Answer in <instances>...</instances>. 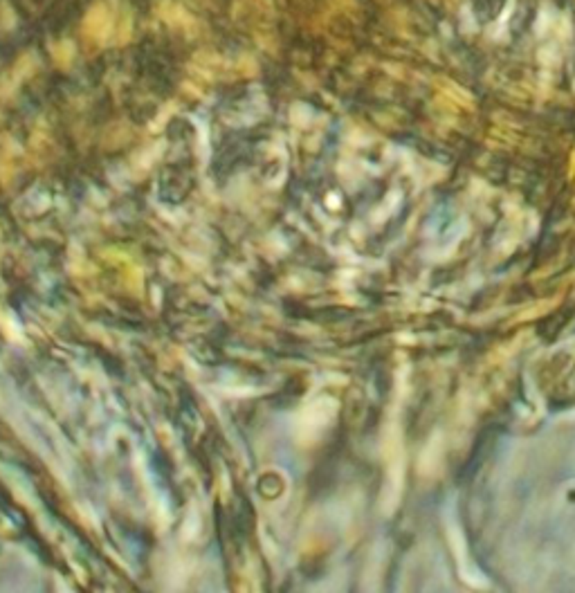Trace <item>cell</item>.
Wrapping results in <instances>:
<instances>
[{
	"label": "cell",
	"instance_id": "obj_4",
	"mask_svg": "<svg viewBox=\"0 0 575 593\" xmlns=\"http://www.w3.org/2000/svg\"><path fill=\"white\" fill-rule=\"evenodd\" d=\"M131 34H133V23H131V16H128V14L124 16V18H119V21H115V32H112V36L117 38L115 43H119V45L128 43V41H131Z\"/></svg>",
	"mask_w": 575,
	"mask_h": 593
},
{
	"label": "cell",
	"instance_id": "obj_5",
	"mask_svg": "<svg viewBox=\"0 0 575 593\" xmlns=\"http://www.w3.org/2000/svg\"><path fill=\"white\" fill-rule=\"evenodd\" d=\"M549 21H553V12H551V7H544L542 16L538 18V34H546V30H549V27L553 25Z\"/></svg>",
	"mask_w": 575,
	"mask_h": 593
},
{
	"label": "cell",
	"instance_id": "obj_3",
	"mask_svg": "<svg viewBox=\"0 0 575 593\" xmlns=\"http://www.w3.org/2000/svg\"><path fill=\"white\" fill-rule=\"evenodd\" d=\"M50 52H52V59L54 63L59 65V68H70L74 56H76V50H74V43L68 41V38H63V41H56L50 45Z\"/></svg>",
	"mask_w": 575,
	"mask_h": 593
},
{
	"label": "cell",
	"instance_id": "obj_1",
	"mask_svg": "<svg viewBox=\"0 0 575 593\" xmlns=\"http://www.w3.org/2000/svg\"><path fill=\"white\" fill-rule=\"evenodd\" d=\"M81 32H83V36L88 38V41H92V43L103 45L106 41H110L112 32H115V18H112V14H110V9L103 5V3L92 5V7L88 9V14L83 16Z\"/></svg>",
	"mask_w": 575,
	"mask_h": 593
},
{
	"label": "cell",
	"instance_id": "obj_2",
	"mask_svg": "<svg viewBox=\"0 0 575 593\" xmlns=\"http://www.w3.org/2000/svg\"><path fill=\"white\" fill-rule=\"evenodd\" d=\"M158 16L169 27H176V30L185 32L187 36H196L200 30V23L196 21V18L191 16L182 5L174 3V0H162V3L158 5Z\"/></svg>",
	"mask_w": 575,
	"mask_h": 593
}]
</instances>
